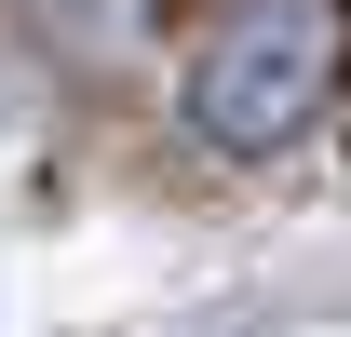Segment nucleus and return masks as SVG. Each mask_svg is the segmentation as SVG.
<instances>
[{
    "instance_id": "2",
    "label": "nucleus",
    "mask_w": 351,
    "mask_h": 337,
    "mask_svg": "<svg viewBox=\"0 0 351 337\" xmlns=\"http://www.w3.org/2000/svg\"><path fill=\"white\" fill-rule=\"evenodd\" d=\"M68 54H135V27H149V0H27Z\"/></svg>"
},
{
    "instance_id": "1",
    "label": "nucleus",
    "mask_w": 351,
    "mask_h": 337,
    "mask_svg": "<svg viewBox=\"0 0 351 337\" xmlns=\"http://www.w3.org/2000/svg\"><path fill=\"white\" fill-rule=\"evenodd\" d=\"M324 82H338V14L324 0H243L203 41V68H189V135L230 149V162H257V149L311 135Z\"/></svg>"
}]
</instances>
